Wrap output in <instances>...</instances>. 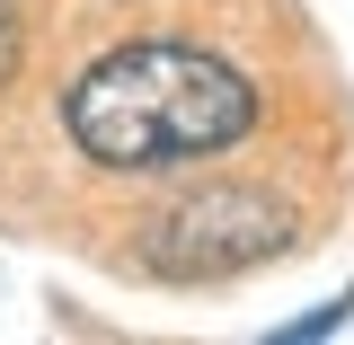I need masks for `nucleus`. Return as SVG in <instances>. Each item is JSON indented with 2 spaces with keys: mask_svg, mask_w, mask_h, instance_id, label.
<instances>
[{
  "mask_svg": "<svg viewBox=\"0 0 354 345\" xmlns=\"http://www.w3.org/2000/svg\"><path fill=\"white\" fill-rule=\"evenodd\" d=\"M151 274L169 283H221L239 265H266L301 239V213L274 195V186H248V177H213V186H186L177 204L151 213Z\"/></svg>",
  "mask_w": 354,
  "mask_h": 345,
  "instance_id": "f03ea898",
  "label": "nucleus"
},
{
  "mask_svg": "<svg viewBox=\"0 0 354 345\" xmlns=\"http://www.w3.org/2000/svg\"><path fill=\"white\" fill-rule=\"evenodd\" d=\"M62 124L97 169H186L213 160L257 124V88L239 62H221L204 44H115L106 62H88Z\"/></svg>",
  "mask_w": 354,
  "mask_h": 345,
  "instance_id": "f257e3e1",
  "label": "nucleus"
},
{
  "mask_svg": "<svg viewBox=\"0 0 354 345\" xmlns=\"http://www.w3.org/2000/svg\"><path fill=\"white\" fill-rule=\"evenodd\" d=\"M18 71V0H0V80Z\"/></svg>",
  "mask_w": 354,
  "mask_h": 345,
  "instance_id": "7ed1b4c3",
  "label": "nucleus"
}]
</instances>
